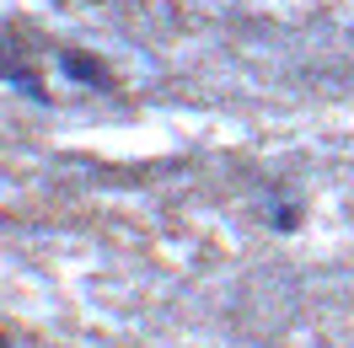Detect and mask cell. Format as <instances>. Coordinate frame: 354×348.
<instances>
[{"label": "cell", "mask_w": 354, "mask_h": 348, "mask_svg": "<svg viewBox=\"0 0 354 348\" xmlns=\"http://www.w3.org/2000/svg\"><path fill=\"white\" fill-rule=\"evenodd\" d=\"M17 48L22 44H11V38H0V81H11L17 91H27L32 102H48V86H44V75L27 65V59H17Z\"/></svg>", "instance_id": "obj_1"}, {"label": "cell", "mask_w": 354, "mask_h": 348, "mask_svg": "<svg viewBox=\"0 0 354 348\" xmlns=\"http://www.w3.org/2000/svg\"><path fill=\"white\" fill-rule=\"evenodd\" d=\"M59 70H65L75 86H91V91H113L118 81H113V70L97 59V54H86V48H65L59 54Z\"/></svg>", "instance_id": "obj_2"}, {"label": "cell", "mask_w": 354, "mask_h": 348, "mask_svg": "<svg viewBox=\"0 0 354 348\" xmlns=\"http://www.w3.org/2000/svg\"><path fill=\"white\" fill-rule=\"evenodd\" d=\"M0 348H11V343H6V332H0Z\"/></svg>", "instance_id": "obj_3"}]
</instances>
